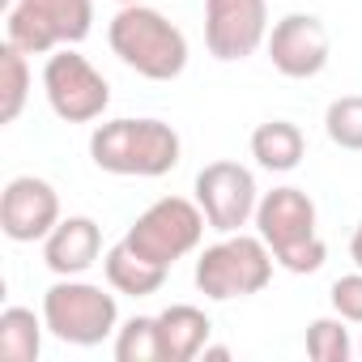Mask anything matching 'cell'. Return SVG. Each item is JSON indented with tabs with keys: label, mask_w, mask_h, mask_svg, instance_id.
I'll list each match as a JSON object with an SVG mask.
<instances>
[{
	"label": "cell",
	"mask_w": 362,
	"mask_h": 362,
	"mask_svg": "<svg viewBox=\"0 0 362 362\" xmlns=\"http://www.w3.org/2000/svg\"><path fill=\"white\" fill-rule=\"evenodd\" d=\"M256 235L273 247V260L286 273H320L328 243L315 230V201L303 188H273L256 205Z\"/></svg>",
	"instance_id": "3"
},
{
	"label": "cell",
	"mask_w": 362,
	"mask_h": 362,
	"mask_svg": "<svg viewBox=\"0 0 362 362\" xmlns=\"http://www.w3.org/2000/svg\"><path fill=\"white\" fill-rule=\"evenodd\" d=\"M201 358H205V362H226V358H230V349H226V345H205V354H201Z\"/></svg>",
	"instance_id": "24"
},
{
	"label": "cell",
	"mask_w": 362,
	"mask_h": 362,
	"mask_svg": "<svg viewBox=\"0 0 362 362\" xmlns=\"http://www.w3.org/2000/svg\"><path fill=\"white\" fill-rule=\"evenodd\" d=\"M43 320L47 332L64 345H103L107 337H115L119 328V303L111 290L81 281V277H60L56 286H47L43 294Z\"/></svg>",
	"instance_id": "5"
},
{
	"label": "cell",
	"mask_w": 362,
	"mask_h": 362,
	"mask_svg": "<svg viewBox=\"0 0 362 362\" xmlns=\"http://www.w3.org/2000/svg\"><path fill=\"white\" fill-rule=\"evenodd\" d=\"M303 153H307V136H303V128L290 124V119H269V124H260V128L252 132V158H256L264 170H273V175L294 170V166L303 162Z\"/></svg>",
	"instance_id": "16"
},
{
	"label": "cell",
	"mask_w": 362,
	"mask_h": 362,
	"mask_svg": "<svg viewBox=\"0 0 362 362\" xmlns=\"http://www.w3.org/2000/svg\"><path fill=\"white\" fill-rule=\"evenodd\" d=\"M115 5H141V0H115Z\"/></svg>",
	"instance_id": "25"
},
{
	"label": "cell",
	"mask_w": 362,
	"mask_h": 362,
	"mask_svg": "<svg viewBox=\"0 0 362 362\" xmlns=\"http://www.w3.org/2000/svg\"><path fill=\"white\" fill-rule=\"evenodd\" d=\"M328 298H332V311H337L345 324H362V269L337 277L332 290H328Z\"/></svg>",
	"instance_id": "22"
},
{
	"label": "cell",
	"mask_w": 362,
	"mask_h": 362,
	"mask_svg": "<svg viewBox=\"0 0 362 362\" xmlns=\"http://www.w3.org/2000/svg\"><path fill=\"white\" fill-rule=\"evenodd\" d=\"M115 362H162L158 315H132L115 328Z\"/></svg>",
	"instance_id": "19"
},
{
	"label": "cell",
	"mask_w": 362,
	"mask_h": 362,
	"mask_svg": "<svg viewBox=\"0 0 362 362\" xmlns=\"http://www.w3.org/2000/svg\"><path fill=\"white\" fill-rule=\"evenodd\" d=\"M9 43L26 56H52L56 47H77L94 30V0H13Z\"/></svg>",
	"instance_id": "7"
},
{
	"label": "cell",
	"mask_w": 362,
	"mask_h": 362,
	"mask_svg": "<svg viewBox=\"0 0 362 362\" xmlns=\"http://www.w3.org/2000/svg\"><path fill=\"white\" fill-rule=\"evenodd\" d=\"M273 247L260 235H222L214 247L197 256V290L214 303L252 298L273 281Z\"/></svg>",
	"instance_id": "4"
},
{
	"label": "cell",
	"mask_w": 362,
	"mask_h": 362,
	"mask_svg": "<svg viewBox=\"0 0 362 362\" xmlns=\"http://www.w3.org/2000/svg\"><path fill=\"white\" fill-rule=\"evenodd\" d=\"M111 52L145 81H175L188 69V39L170 18H162L149 0L119 5V13L107 26Z\"/></svg>",
	"instance_id": "2"
},
{
	"label": "cell",
	"mask_w": 362,
	"mask_h": 362,
	"mask_svg": "<svg viewBox=\"0 0 362 362\" xmlns=\"http://www.w3.org/2000/svg\"><path fill=\"white\" fill-rule=\"evenodd\" d=\"M184 141L166 119H107L90 136V162L124 179H158L179 166Z\"/></svg>",
	"instance_id": "1"
},
{
	"label": "cell",
	"mask_w": 362,
	"mask_h": 362,
	"mask_svg": "<svg viewBox=\"0 0 362 362\" xmlns=\"http://www.w3.org/2000/svg\"><path fill=\"white\" fill-rule=\"evenodd\" d=\"M43 94L56 119L64 124H94L111 107L107 77L73 47H56L43 64Z\"/></svg>",
	"instance_id": "8"
},
{
	"label": "cell",
	"mask_w": 362,
	"mask_h": 362,
	"mask_svg": "<svg viewBox=\"0 0 362 362\" xmlns=\"http://www.w3.org/2000/svg\"><path fill=\"white\" fill-rule=\"evenodd\" d=\"M349 354H354V341H349V328H345V320L337 311L307 324V358H315V362H349Z\"/></svg>",
	"instance_id": "21"
},
{
	"label": "cell",
	"mask_w": 362,
	"mask_h": 362,
	"mask_svg": "<svg viewBox=\"0 0 362 362\" xmlns=\"http://www.w3.org/2000/svg\"><path fill=\"white\" fill-rule=\"evenodd\" d=\"M103 273H107V286H111L115 294L149 298V294H158V290H162V281H166V273H170V269H162V264L145 260L141 252H132V247L119 239L115 247H107V256H103Z\"/></svg>",
	"instance_id": "15"
},
{
	"label": "cell",
	"mask_w": 362,
	"mask_h": 362,
	"mask_svg": "<svg viewBox=\"0 0 362 362\" xmlns=\"http://www.w3.org/2000/svg\"><path fill=\"white\" fill-rule=\"evenodd\" d=\"M0 119L13 124L22 111H26V98H30V64H26V52L5 43L0 47Z\"/></svg>",
	"instance_id": "18"
},
{
	"label": "cell",
	"mask_w": 362,
	"mask_h": 362,
	"mask_svg": "<svg viewBox=\"0 0 362 362\" xmlns=\"http://www.w3.org/2000/svg\"><path fill=\"white\" fill-rule=\"evenodd\" d=\"M349 260H354V264L362 269V222L354 226V239H349Z\"/></svg>",
	"instance_id": "23"
},
{
	"label": "cell",
	"mask_w": 362,
	"mask_h": 362,
	"mask_svg": "<svg viewBox=\"0 0 362 362\" xmlns=\"http://www.w3.org/2000/svg\"><path fill=\"white\" fill-rule=\"evenodd\" d=\"M214 337V324L201 307L192 303H170L166 311H158V345H162V362H192L205 354Z\"/></svg>",
	"instance_id": "14"
},
{
	"label": "cell",
	"mask_w": 362,
	"mask_h": 362,
	"mask_svg": "<svg viewBox=\"0 0 362 362\" xmlns=\"http://www.w3.org/2000/svg\"><path fill=\"white\" fill-rule=\"evenodd\" d=\"M197 205L209 218V230L218 235H235L247 222H256V205H260V188L256 175L230 158H218L209 166H201L197 175Z\"/></svg>",
	"instance_id": "9"
},
{
	"label": "cell",
	"mask_w": 362,
	"mask_h": 362,
	"mask_svg": "<svg viewBox=\"0 0 362 362\" xmlns=\"http://www.w3.org/2000/svg\"><path fill=\"white\" fill-rule=\"evenodd\" d=\"M324 132L337 149L362 153V94H341L324 111Z\"/></svg>",
	"instance_id": "20"
},
{
	"label": "cell",
	"mask_w": 362,
	"mask_h": 362,
	"mask_svg": "<svg viewBox=\"0 0 362 362\" xmlns=\"http://www.w3.org/2000/svg\"><path fill=\"white\" fill-rule=\"evenodd\" d=\"M269 39V0H205V47L214 60H247Z\"/></svg>",
	"instance_id": "10"
},
{
	"label": "cell",
	"mask_w": 362,
	"mask_h": 362,
	"mask_svg": "<svg viewBox=\"0 0 362 362\" xmlns=\"http://www.w3.org/2000/svg\"><path fill=\"white\" fill-rule=\"evenodd\" d=\"M358 354H362V341H358Z\"/></svg>",
	"instance_id": "26"
},
{
	"label": "cell",
	"mask_w": 362,
	"mask_h": 362,
	"mask_svg": "<svg viewBox=\"0 0 362 362\" xmlns=\"http://www.w3.org/2000/svg\"><path fill=\"white\" fill-rule=\"evenodd\" d=\"M205 226H209V218H205V209L197 201H188V197H162V201H153L128 226L124 243L132 252H141L145 260H153L162 269H175V260H184V256H192L201 247Z\"/></svg>",
	"instance_id": "6"
},
{
	"label": "cell",
	"mask_w": 362,
	"mask_h": 362,
	"mask_svg": "<svg viewBox=\"0 0 362 362\" xmlns=\"http://www.w3.org/2000/svg\"><path fill=\"white\" fill-rule=\"evenodd\" d=\"M60 226V192L39 175H18L0 197V230L9 243H43Z\"/></svg>",
	"instance_id": "12"
},
{
	"label": "cell",
	"mask_w": 362,
	"mask_h": 362,
	"mask_svg": "<svg viewBox=\"0 0 362 362\" xmlns=\"http://www.w3.org/2000/svg\"><path fill=\"white\" fill-rule=\"evenodd\" d=\"M47 320L30 307H5L0 311V358L5 362H39L43 354Z\"/></svg>",
	"instance_id": "17"
},
{
	"label": "cell",
	"mask_w": 362,
	"mask_h": 362,
	"mask_svg": "<svg viewBox=\"0 0 362 362\" xmlns=\"http://www.w3.org/2000/svg\"><path fill=\"white\" fill-rule=\"evenodd\" d=\"M98 256H103V230L86 214L60 218V226L43 239V264L56 277H81L86 269L98 264Z\"/></svg>",
	"instance_id": "13"
},
{
	"label": "cell",
	"mask_w": 362,
	"mask_h": 362,
	"mask_svg": "<svg viewBox=\"0 0 362 362\" xmlns=\"http://www.w3.org/2000/svg\"><path fill=\"white\" fill-rule=\"evenodd\" d=\"M269 60L281 77L290 81H311L328 69V56H332V39H328V26L315 18V13H286L281 22H273L269 39Z\"/></svg>",
	"instance_id": "11"
}]
</instances>
